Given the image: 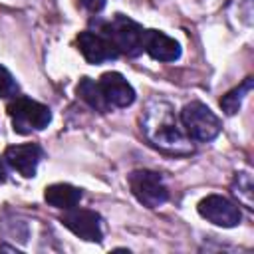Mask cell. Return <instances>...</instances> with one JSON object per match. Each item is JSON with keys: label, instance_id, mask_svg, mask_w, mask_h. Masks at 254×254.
I'll return each mask as SVG.
<instances>
[{"label": "cell", "instance_id": "11", "mask_svg": "<svg viewBox=\"0 0 254 254\" xmlns=\"http://www.w3.org/2000/svg\"><path fill=\"white\" fill-rule=\"evenodd\" d=\"M8 165L12 169H16L22 177H34L36 175V167L42 159V149L36 143H28V145H12L6 149L4 153Z\"/></svg>", "mask_w": 254, "mask_h": 254}, {"label": "cell", "instance_id": "14", "mask_svg": "<svg viewBox=\"0 0 254 254\" xmlns=\"http://www.w3.org/2000/svg\"><path fill=\"white\" fill-rule=\"evenodd\" d=\"M252 85H254V79H252V77H246L238 87L230 89V91L220 99V107H222V111H224L226 115H234V113H238V109H240V105H242V99L246 97V93H250Z\"/></svg>", "mask_w": 254, "mask_h": 254}, {"label": "cell", "instance_id": "12", "mask_svg": "<svg viewBox=\"0 0 254 254\" xmlns=\"http://www.w3.org/2000/svg\"><path fill=\"white\" fill-rule=\"evenodd\" d=\"M81 196H83L81 189L67 185V183L50 185V187H46V192H44V198L48 204H52L56 208H64V210L75 206L81 200Z\"/></svg>", "mask_w": 254, "mask_h": 254}, {"label": "cell", "instance_id": "17", "mask_svg": "<svg viewBox=\"0 0 254 254\" xmlns=\"http://www.w3.org/2000/svg\"><path fill=\"white\" fill-rule=\"evenodd\" d=\"M89 12H93V14H97V12H101L103 8H105V0H79Z\"/></svg>", "mask_w": 254, "mask_h": 254}, {"label": "cell", "instance_id": "7", "mask_svg": "<svg viewBox=\"0 0 254 254\" xmlns=\"http://www.w3.org/2000/svg\"><path fill=\"white\" fill-rule=\"evenodd\" d=\"M62 224L69 228L75 236L87 242H101L103 228H101V216L95 210L89 208H65L62 216Z\"/></svg>", "mask_w": 254, "mask_h": 254}, {"label": "cell", "instance_id": "6", "mask_svg": "<svg viewBox=\"0 0 254 254\" xmlns=\"http://www.w3.org/2000/svg\"><path fill=\"white\" fill-rule=\"evenodd\" d=\"M198 214L206 218L208 222L222 226V228H232L240 224L242 214L238 204H234L230 198L222 194H208L198 202Z\"/></svg>", "mask_w": 254, "mask_h": 254}, {"label": "cell", "instance_id": "15", "mask_svg": "<svg viewBox=\"0 0 254 254\" xmlns=\"http://www.w3.org/2000/svg\"><path fill=\"white\" fill-rule=\"evenodd\" d=\"M234 194H238L240 200H244L248 206H252V179L248 173H238L234 179Z\"/></svg>", "mask_w": 254, "mask_h": 254}, {"label": "cell", "instance_id": "3", "mask_svg": "<svg viewBox=\"0 0 254 254\" xmlns=\"http://www.w3.org/2000/svg\"><path fill=\"white\" fill-rule=\"evenodd\" d=\"M181 125L185 129V133L194 139V141H212L214 137H218L222 125L220 119L210 111V107H206L200 101H190L183 107L181 111Z\"/></svg>", "mask_w": 254, "mask_h": 254}, {"label": "cell", "instance_id": "5", "mask_svg": "<svg viewBox=\"0 0 254 254\" xmlns=\"http://www.w3.org/2000/svg\"><path fill=\"white\" fill-rule=\"evenodd\" d=\"M129 189L133 196L147 208H157L169 198V190L159 173L139 169L129 175Z\"/></svg>", "mask_w": 254, "mask_h": 254}, {"label": "cell", "instance_id": "18", "mask_svg": "<svg viewBox=\"0 0 254 254\" xmlns=\"http://www.w3.org/2000/svg\"><path fill=\"white\" fill-rule=\"evenodd\" d=\"M6 181V167H4V163L0 161V183H4Z\"/></svg>", "mask_w": 254, "mask_h": 254}, {"label": "cell", "instance_id": "8", "mask_svg": "<svg viewBox=\"0 0 254 254\" xmlns=\"http://www.w3.org/2000/svg\"><path fill=\"white\" fill-rule=\"evenodd\" d=\"M75 44L81 52V56L89 62V64H101V62H109V60H115L119 56V52L113 48V44L103 38L101 34L97 32H79L77 38H75Z\"/></svg>", "mask_w": 254, "mask_h": 254}, {"label": "cell", "instance_id": "10", "mask_svg": "<svg viewBox=\"0 0 254 254\" xmlns=\"http://www.w3.org/2000/svg\"><path fill=\"white\" fill-rule=\"evenodd\" d=\"M143 50L159 62H175L181 58V46L171 36L159 30H145L143 32Z\"/></svg>", "mask_w": 254, "mask_h": 254}, {"label": "cell", "instance_id": "9", "mask_svg": "<svg viewBox=\"0 0 254 254\" xmlns=\"http://www.w3.org/2000/svg\"><path fill=\"white\" fill-rule=\"evenodd\" d=\"M101 91L111 107H127L135 101V89L131 83L117 71H107L99 79Z\"/></svg>", "mask_w": 254, "mask_h": 254}, {"label": "cell", "instance_id": "1", "mask_svg": "<svg viewBox=\"0 0 254 254\" xmlns=\"http://www.w3.org/2000/svg\"><path fill=\"white\" fill-rule=\"evenodd\" d=\"M141 129L147 141L159 147L161 151H167L173 155H187L192 151L190 137L185 133L173 107L167 101L153 99L147 103L141 115Z\"/></svg>", "mask_w": 254, "mask_h": 254}, {"label": "cell", "instance_id": "13", "mask_svg": "<svg viewBox=\"0 0 254 254\" xmlns=\"http://www.w3.org/2000/svg\"><path fill=\"white\" fill-rule=\"evenodd\" d=\"M77 95H79L89 107H93L95 111L105 113V111H109V107H111V105L107 103L103 91H101L99 81H93L91 77H83V79L77 83Z\"/></svg>", "mask_w": 254, "mask_h": 254}, {"label": "cell", "instance_id": "4", "mask_svg": "<svg viewBox=\"0 0 254 254\" xmlns=\"http://www.w3.org/2000/svg\"><path fill=\"white\" fill-rule=\"evenodd\" d=\"M8 115L12 119L14 131L26 135L32 131H40L44 127H48V123L52 121V113L50 107L34 101L30 97H16L8 103Z\"/></svg>", "mask_w": 254, "mask_h": 254}, {"label": "cell", "instance_id": "16", "mask_svg": "<svg viewBox=\"0 0 254 254\" xmlns=\"http://www.w3.org/2000/svg\"><path fill=\"white\" fill-rule=\"evenodd\" d=\"M16 93H18L16 79L4 65H0V97H16Z\"/></svg>", "mask_w": 254, "mask_h": 254}, {"label": "cell", "instance_id": "2", "mask_svg": "<svg viewBox=\"0 0 254 254\" xmlns=\"http://www.w3.org/2000/svg\"><path fill=\"white\" fill-rule=\"evenodd\" d=\"M99 34L103 38H107L113 48L125 56H139L143 52V28L133 22L131 18L123 16V14H115L111 16V20H101L97 22Z\"/></svg>", "mask_w": 254, "mask_h": 254}]
</instances>
